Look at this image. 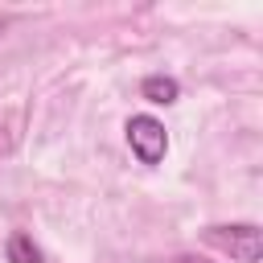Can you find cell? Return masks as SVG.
Here are the masks:
<instances>
[{"label":"cell","instance_id":"6da1fadb","mask_svg":"<svg viewBox=\"0 0 263 263\" xmlns=\"http://www.w3.org/2000/svg\"><path fill=\"white\" fill-rule=\"evenodd\" d=\"M205 242L226 251L230 259H242V263H259L263 255V238H259V226L251 222H238V226H210L205 230Z\"/></svg>","mask_w":263,"mask_h":263},{"label":"cell","instance_id":"277c9868","mask_svg":"<svg viewBox=\"0 0 263 263\" xmlns=\"http://www.w3.org/2000/svg\"><path fill=\"white\" fill-rule=\"evenodd\" d=\"M4 255H8V263H41V251L33 247V238H29L25 230H12V234H8Z\"/></svg>","mask_w":263,"mask_h":263},{"label":"cell","instance_id":"5b68a950","mask_svg":"<svg viewBox=\"0 0 263 263\" xmlns=\"http://www.w3.org/2000/svg\"><path fill=\"white\" fill-rule=\"evenodd\" d=\"M0 29H4V21H0Z\"/></svg>","mask_w":263,"mask_h":263},{"label":"cell","instance_id":"3957f363","mask_svg":"<svg viewBox=\"0 0 263 263\" xmlns=\"http://www.w3.org/2000/svg\"><path fill=\"white\" fill-rule=\"evenodd\" d=\"M140 95H144L148 103H156V107H168V103L181 99V86H177V78H168V74H148V78L140 82Z\"/></svg>","mask_w":263,"mask_h":263},{"label":"cell","instance_id":"7a4b0ae2","mask_svg":"<svg viewBox=\"0 0 263 263\" xmlns=\"http://www.w3.org/2000/svg\"><path fill=\"white\" fill-rule=\"evenodd\" d=\"M127 144H132V152L140 156V164H160L164 152H168L164 123H160L156 115H132V119H127Z\"/></svg>","mask_w":263,"mask_h":263}]
</instances>
